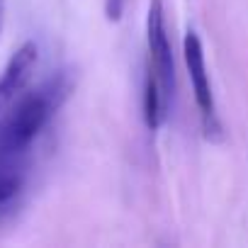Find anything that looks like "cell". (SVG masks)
Returning a JSON list of instances; mask_svg holds the SVG:
<instances>
[{
	"label": "cell",
	"instance_id": "6",
	"mask_svg": "<svg viewBox=\"0 0 248 248\" xmlns=\"http://www.w3.org/2000/svg\"><path fill=\"white\" fill-rule=\"evenodd\" d=\"M127 3L129 0H105V15L109 22H119L124 10H127Z\"/></svg>",
	"mask_w": 248,
	"mask_h": 248
},
{
	"label": "cell",
	"instance_id": "4",
	"mask_svg": "<svg viewBox=\"0 0 248 248\" xmlns=\"http://www.w3.org/2000/svg\"><path fill=\"white\" fill-rule=\"evenodd\" d=\"M37 66V44L25 42L8 61V66L0 73V112H3L30 83L32 71Z\"/></svg>",
	"mask_w": 248,
	"mask_h": 248
},
{
	"label": "cell",
	"instance_id": "7",
	"mask_svg": "<svg viewBox=\"0 0 248 248\" xmlns=\"http://www.w3.org/2000/svg\"><path fill=\"white\" fill-rule=\"evenodd\" d=\"M3 22H5V0H0V32H3Z\"/></svg>",
	"mask_w": 248,
	"mask_h": 248
},
{
	"label": "cell",
	"instance_id": "2",
	"mask_svg": "<svg viewBox=\"0 0 248 248\" xmlns=\"http://www.w3.org/2000/svg\"><path fill=\"white\" fill-rule=\"evenodd\" d=\"M146 44H149L146 80H151L158 88L163 102L170 109L175 95V61H173V49L166 30V13L161 0H151L146 13Z\"/></svg>",
	"mask_w": 248,
	"mask_h": 248
},
{
	"label": "cell",
	"instance_id": "3",
	"mask_svg": "<svg viewBox=\"0 0 248 248\" xmlns=\"http://www.w3.org/2000/svg\"><path fill=\"white\" fill-rule=\"evenodd\" d=\"M183 54H185V66H187L190 83L195 90V102H197V109L202 117L204 137L212 141H219L221 139V122H219L214 95H212V83H209V73H207V63H204V49H202V42H200L195 30L185 32Z\"/></svg>",
	"mask_w": 248,
	"mask_h": 248
},
{
	"label": "cell",
	"instance_id": "5",
	"mask_svg": "<svg viewBox=\"0 0 248 248\" xmlns=\"http://www.w3.org/2000/svg\"><path fill=\"white\" fill-rule=\"evenodd\" d=\"M22 187V178L13 166H0V207H5Z\"/></svg>",
	"mask_w": 248,
	"mask_h": 248
},
{
	"label": "cell",
	"instance_id": "1",
	"mask_svg": "<svg viewBox=\"0 0 248 248\" xmlns=\"http://www.w3.org/2000/svg\"><path fill=\"white\" fill-rule=\"evenodd\" d=\"M71 93V76L59 71L34 90H22L0 112V166H13L30 151Z\"/></svg>",
	"mask_w": 248,
	"mask_h": 248
}]
</instances>
